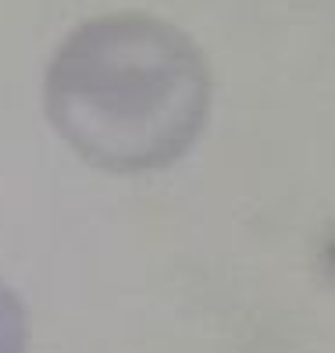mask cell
<instances>
[{
  "label": "cell",
  "instance_id": "1",
  "mask_svg": "<svg viewBox=\"0 0 335 353\" xmlns=\"http://www.w3.org/2000/svg\"><path fill=\"white\" fill-rule=\"evenodd\" d=\"M211 72L196 43L150 14L79 26L50 61L47 114L65 143L103 172H157L196 143Z\"/></svg>",
  "mask_w": 335,
  "mask_h": 353
},
{
  "label": "cell",
  "instance_id": "2",
  "mask_svg": "<svg viewBox=\"0 0 335 353\" xmlns=\"http://www.w3.org/2000/svg\"><path fill=\"white\" fill-rule=\"evenodd\" d=\"M0 353H26V310L0 285Z\"/></svg>",
  "mask_w": 335,
  "mask_h": 353
}]
</instances>
